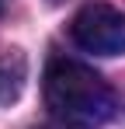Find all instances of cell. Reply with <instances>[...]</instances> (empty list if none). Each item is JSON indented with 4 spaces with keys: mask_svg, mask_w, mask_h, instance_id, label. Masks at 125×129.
Wrapping results in <instances>:
<instances>
[{
    "mask_svg": "<svg viewBox=\"0 0 125 129\" xmlns=\"http://www.w3.org/2000/svg\"><path fill=\"white\" fill-rule=\"evenodd\" d=\"M42 94H45V108L52 112V119H59L70 129H97L118 108L115 91L101 73L66 56H56L45 66Z\"/></svg>",
    "mask_w": 125,
    "mask_h": 129,
    "instance_id": "cell-1",
    "label": "cell"
},
{
    "mask_svg": "<svg viewBox=\"0 0 125 129\" xmlns=\"http://www.w3.org/2000/svg\"><path fill=\"white\" fill-rule=\"evenodd\" d=\"M52 4H59V0H52Z\"/></svg>",
    "mask_w": 125,
    "mask_h": 129,
    "instance_id": "cell-5",
    "label": "cell"
},
{
    "mask_svg": "<svg viewBox=\"0 0 125 129\" xmlns=\"http://www.w3.org/2000/svg\"><path fill=\"white\" fill-rule=\"evenodd\" d=\"M7 4H11V0H0V14H4V11H7Z\"/></svg>",
    "mask_w": 125,
    "mask_h": 129,
    "instance_id": "cell-3",
    "label": "cell"
},
{
    "mask_svg": "<svg viewBox=\"0 0 125 129\" xmlns=\"http://www.w3.org/2000/svg\"><path fill=\"white\" fill-rule=\"evenodd\" d=\"M73 42L94 56H118L125 52V14L111 4H87L70 21Z\"/></svg>",
    "mask_w": 125,
    "mask_h": 129,
    "instance_id": "cell-2",
    "label": "cell"
},
{
    "mask_svg": "<svg viewBox=\"0 0 125 129\" xmlns=\"http://www.w3.org/2000/svg\"><path fill=\"white\" fill-rule=\"evenodd\" d=\"M0 84H4V73H0Z\"/></svg>",
    "mask_w": 125,
    "mask_h": 129,
    "instance_id": "cell-4",
    "label": "cell"
}]
</instances>
